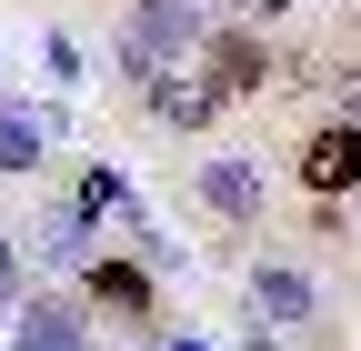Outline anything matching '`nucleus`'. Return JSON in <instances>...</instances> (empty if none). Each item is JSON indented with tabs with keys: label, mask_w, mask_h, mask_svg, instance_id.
<instances>
[{
	"label": "nucleus",
	"mask_w": 361,
	"mask_h": 351,
	"mask_svg": "<svg viewBox=\"0 0 361 351\" xmlns=\"http://www.w3.org/2000/svg\"><path fill=\"white\" fill-rule=\"evenodd\" d=\"M201 40H211V11H201V0H130V20H121V70L151 91V80H171Z\"/></svg>",
	"instance_id": "obj_1"
},
{
	"label": "nucleus",
	"mask_w": 361,
	"mask_h": 351,
	"mask_svg": "<svg viewBox=\"0 0 361 351\" xmlns=\"http://www.w3.org/2000/svg\"><path fill=\"white\" fill-rule=\"evenodd\" d=\"M201 80L221 101H241V91H261L271 80V51H261V20H221L211 40H201Z\"/></svg>",
	"instance_id": "obj_2"
},
{
	"label": "nucleus",
	"mask_w": 361,
	"mask_h": 351,
	"mask_svg": "<svg viewBox=\"0 0 361 351\" xmlns=\"http://www.w3.org/2000/svg\"><path fill=\"white\" fill-rule=\"evenodd\" d=\"M311 312H322V291H311L301 261H251V321L261 331H301Z\"/></svg>",
	"instance_id": "obj_3"
},
{
	"label": "nucleus",
	"mask_w": 361,
	"mask_h": 351,
	"mask_svg": "<svg viewBox=\"0 0 361 351\" xmlns=\"http://www.w3.org/2000/svg\"><path fill=\"white\" fill-rule=\"evenodd\" d=\"M201 201L221 211V221H241V231H251V221H261V201H271V191H261V161H251V151H211V161H201Z\"/></svg>",
	"instance_id": "obj_4"
},
{
	"label": "nucleus",
	"mask_w": 361,
	"mask_h": 351,
	"mask_svg": "<svg viewBox=\"0 0 361 351\" xmlns=\"http://www.w3.org/2000/svg\"><path fill=\"white\" fill-rule=\"evenodd\" d=\"M301 181L311 191H361V130L351 121H322V130H311V141H301Z\"/></svg>",
	"instance_id": "obj_5"
},
{
	"label": "nucleus",
	"mask_w": 361,
	"mask_h": 351,
	"mask_svg": "<svg viewBox=\"0 0 361 351\" xmlns=\"http://www.w3.org/2000/svg\"><path fill=\"white\" fill-rule=\"evenodd\" d=\"M11 351H90L80 301H20L11 312Z\"/></svg>",
	"instance_id": "obj_6"
},
{
	"label": "nucleus",
	"mask_w": 361,
	"mask_h": 351,
	"mask_svg": "<svg viewBox=\"0 0 361 351\" xmlns=\"http://www.w3.org/2000/svg\"><path fill=\"white\" fill-rule=\"evenodd\" d=\"M80 221L90 231H121V241H141V201H130V181H121V171H80Z\"/></svg>",
	"instance_id": "obj_7"
},
{
	"label": "nucleus",
	"mask_w": 361,
	"mask_h": 351,
	"mask_svg": "<svg viewBox=\"0 0 361 351\" xmlns=\"http://www.w3.org/2000/svg\"><path fill=\"white\" fill-rule=\"evenodd\" d=\"M90 301H111V312L151 321V261H121V251H101V261H90Z\"/></svg>",
	"instance_id": "obj_8"
},
{
	"label": "nucleus",
	"mask_w": 361,
	"mask_h": 351,
	"mask_svg": "<svg viewBox=\"0 0 361 351\" xmlns=\"http://www.w3.org/2000/svg\"><path fill=\"white\" fill-rule=\"evenodd\" d=\"M141 101H151V121H171V130H201V121L221 111V91H211V80H180V70H171V80H151Z\"/></svg>",
	"instance_id": "obj_9"
},
{
	"label": "nucleus",
	"mask_w": 361,
	"mask_h": 351,
	"mask_svg": "<svg viewBox=\"0 0 361 351\" xmlns=\"http://www.w3.org/2000/svg\"><path fill=\"white\" fill-rule=\"evenodd\" d=\"M30 251L51 261V271H90V221H80V211H51V221L30 231Z\"/></svg>",
	"instance_id": "obj_10"
},
{
	"label": "nucleus",
	"mask_w": 361,
	"mask_h": 351,
	"mask_svg": "<svg viewBox=\"0 0 361 351\" xmlns=\"http://www.w3.org/2000/svg\"><path fill=\"white\" fill-rule=\"evenodd\" d=\"M0 171H11V181L40 171V121H30V111H0Z\"/></svg>",
	"instance_id": "obj_11"
},
{
	"label": "nucleus",
	"mask_w": 361,
	"mask_h": 351,
	"mask_svg": "<svg viewBox=\"0 0 361 351\" xmlns=\"http://www.w3.org/2000/svg\"><path fill=\"white\" fill-rule=\"evenodd\" d=\"M11 312H20V241L0 231V321H11Z\"/></svg>",
	"instance_id": "obj_12"
},
{
	"label": "nucleus",
	"mask_w": 361,
	"mask_h": 351,
	"mask_svg": "<svg viewBox=\"0 0 361 351\" xmlns=\"http://www.w3.org/2000/svg\"><path fill=\"white\" fill-rule=\"evenodd\" d=\"M331 101H341V111L361 121V70H331Z\"/></svg>",
	"instance_id": "obj_13"
},
{
	"label": "nucleus",
	"mask_w": 361,
	"mask_h": 351,
	"mask_svg": "<svg viewBox=\"0 0 361 351\" xmlns=\"http://www.w3.org/2000/svg\"><path fill=\"white\" fill-rule=\"evenodd\" d=\"M291 11V0H241V20H281Z\"/></svg>",
	"instance_id": "obj_14"
},
{
	"label": "nucleus",
	"mask_w": 361,
	"mask_h": 351,
	"mask_svg": "<svg viewBox=\"0 0 361 351\" xmlns=\"http://www.w3.org/2000/svg\"><path fill=\"white\" fill-rule=\"evenodd\" d=\"M161 351H201V341H161Z\"/></svg>",
	"instance_id": "obj_15"
},
{
	"label": "nucleus",
	"mask_w": 361,
	"mask_h": 351,
	"mask_svg": "<svg viewBox=\"0 0 361 351\" xmlns=\"http://www.w3.org/2000/svg\"><path fill=\"white\" fill-rule=\"evenodd\" d=\"M351 201H361V191H351Z\"/></svg>",
	"instance_id": "obj_16"
}]
</instances>
